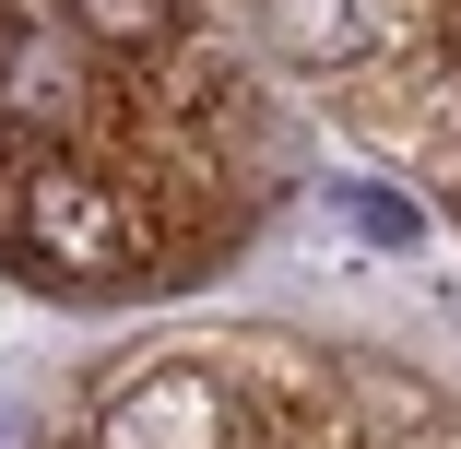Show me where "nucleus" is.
<instances>
[{
    "mask_svg": "<svg viewBox=\"0 0 461 449\" xmlns=\"http://www.w3.org/2000/svg\"><path fill=\"white\" fill-rule=\"evenodd\" d=\"M59 13L95 36L107 59L166 71L177 107H202V119H249V83H237V59H225V36H213L202 0H59Z\"/></svg>",
    "mask_w": 461,
    "mask_h": 449,
    "instance_id": "2",
    "label": "nucleus"
},
{
    "mask_svg": "<svg viewBox=\"0 0 461 449\" xmlns=\"http://www.w3.org/2000/svg\"><path fill=\"white\" fill-rule=\"evenodd\" d=\"M0 260H13L24 284H48V296H166L177 284L166 225L119 190L107 166H83V154H24L13 166Z\"/></svg>",
    "mask_w": 461,
    "mask_h": 449,
    "instance_id": "1",
    "label": "nucleus"
},
{
    "mask_svg": "<svg viewBox=\"0 0 461 449\" xmlns=\"http://www.w3.org/2000/svg\"><path fill=\"white\" fill-rule=\"evenodd\" d=\"M343 213H355L366 237H391V248H414V237H426V213H414V202H391V190H343Z\"/></svg>",
    "mask_w": 461,
    "mask_h": 449,
    "instance_id": "4",
    "label": "nucleus"
},
{
    "mask_svg": "<svg viewBox=\"0 0 461 449\" xmlns=\"http://www.w3.org/2000/svg\"><path fill=\"white\" fill-rule=\"evenodd\" d=\"M249 24H260V48L285 71L331 83V95L366 71V13H355V0H249Z\"/></svg>",
    "mask_w": 461,
    "mask_h": 449,
    "instance_id": "3",
    "label": "nucleus"
}]
</instances>
